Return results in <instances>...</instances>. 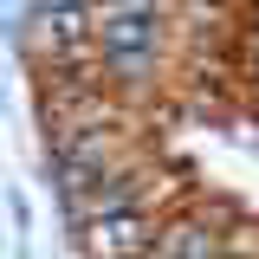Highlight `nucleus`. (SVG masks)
Here are the masks:
<instances>
[{
    "label": "nucleus",
    "instance_id": "f257e3e1",
    "mask_svg": "<svg viewBox=\"0 0 259 259\" xmlns=\"http://www.w3.org/2000/svg\"><path fill=\"white\" fill-rule=\"evenodd\" d=\"M156 39H162V26L149 7H117V13H104L91 26V46H97L110 78H143L149 59H156Z\"/></svg>",
    "mask_w": 259,
    "mask_h": 259
},
{
    "label": "nucleus",
    "instance_id": "f03ea898",
    "mask_svg": "<svg viewBox=\"0 0 259 259\" xmlns=\"http://www.w3.org/2000/svg\"><path fill=\"white\" fill-rule=\"evenodd\" d=\"M78 240H84V253L91 259H143L156 246V227L143 207H123V214H104V221H84L78 227Z\"/></svg>",
    "mask_w": 259,
    "mask_h": 259
},
{
    "label": "nucleus",
    "instance_id": "7ed1b4c3",
    "mask_svg": "<svg viewBox=\"0 0 259 259\" xmlns=\"http://www.w3.org/2000/svg\"><path fill=\"white\" fill-rule=\"evenodd\" d=\"M221 253H227V240L207 221H188V214L168 221L156 233V246H149V259H221Z\"/></svg>",
    "mask_w": 259,
    "mask_h": 259
}]
</instances>
